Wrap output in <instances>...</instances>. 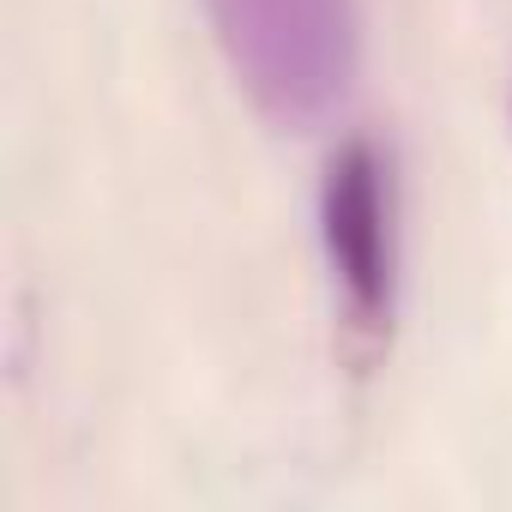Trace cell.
<instances>
[{
    "mask_svg": "<svg viewBox=\"0 0 512 512\" xmlns=\"http://www.w3.org/2000/svg\"><path fill=\"white\" fill-rule=\"evenodd\" d=\"M217 43L272 121H320L356 73V0H205Z\"/></svg>",
    "mask_w": 512,
    "mask_h": 512,
    "instance_id": "cell-1",
    "label": "cell"
},
{
    "mask_svg": "<svg viewBox=\"0 0 512 512\" xmlns=\"http://www.w3.org/2000/svg\"><path fill=\"white\" fill-rule=\"evenodd\" d=\"M320 247L344 326L374 350L392 332L398 308V181L392 151L368 133L344 139L320 181Z\"/></svg>",
    "mask_w": 512,
    "mask_h": 512,
    "instance_id": "cell-2",
    "label": "cell"
}]
</instances>
